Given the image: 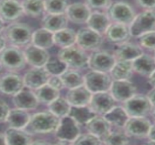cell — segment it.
<instances>
[{
  "mask_svg": "<svg viewBox=\"0 0 155 145\" xmlns=\"http://www.w3.org/2000/svg\"><path fill=\"white\" fill-rule=\"evenodd\" d=\"M60 121V117L51 113L50 111L40 112L31 116L25 128L30 133L49 134L54 133Z\"/></svg>",
  "mask_w": 155,
  "mask_h": 145,
  "instance_id": "1",
  "label": "cell"
},
{
  "mask_svg": "<svg viewBox=\"0 0 155 145\" xmlns=\"http://www.w3.org/2000/svg\"><path fill=\"white\" fill-rule=\"evenodd\" d=\"M3 32L4 36L10 45L20 48L31 44L34 31L26 23L15 22L5 27Z\"/></svg>",
  "mask_w": 155,
  "mask_h": 145,
  "instance_id": "2",
  "label": "cell"
},
{
  "mask_svg": "<svg viewBox=\"0 0 155 145\" xmlns=\"http://www.w3.org/2000/svg\"><path fill=\"white\" fill-rule=\"evenodd\" d=\"M26 64L24 52L20 47L11 45L0 52V65L7 71L18 72L23 70Z\"/></svg>",
  "mask_w": 155,
  "mask_h": 145,
  "instance_id": "3",
  "label": "cell"
},
{
  "mask_svg": "<svg viewBox=\"0 0 155 145\" xmlns=\"http://www.w3.org/2000/svg\"><path fill=\"white\" fill-rule=\"evenodd\" d=\"M58 57L69 68L81 70L88 68L89 56L86 51L75 45L62 48L59 51Z\"/></svg>",
  "mask_w": 155,
  "mask_h": 145,
  "instance_id": "4",
  "label": "cell"
},
{
  "mask_svg": "<svg viewBox=\"0 0 155 145\" xmlns=\"http://www.w3.org/2000/svg\"><path fill=\"white\" fill-rule=\"evenodd\" d=\"M108 17L113 23L130 25L136 17L134 8L125 2H117L111 4L107 8Z\"/></svg>",
  "mask_w": 155,
  "mask_h": 145,
  "instance_id": "5",
  "label": "cell"
},
{
  "mask_svg": "<svg viewBox=\"0 0 155 145\" xmlns=\"http://www.w3.org/2000/svg\"><path fill=\"white\" fill-rule=\"evenodd\" d=\"M129 28L131 36L136 38L155 31V10H146L136 15Z\"/></svg>",
  "mask_w": 155,
  "mask_h": 145,
  "instance_id": "6",
  "label": "cell"
},
{
  "mask_svg": "<svg viewBox=\"0 0 155 145\" xmlns=\"http://www.w3.org/2000/svg\"><path fill=\"white\" fill-rule=\"evenodd\" d=\"M123 107L129 117H147L153 109L148 97L137 94L125 102Z\"/></svg>",
  "mask_w": 155,
  "mask_h": 145,
  "instance_id": "7",
  "label": "cell"
},
{
  "mask_svg": "<svg viewBox=\"0 0 155 145\" xmlns=\"http://www.w3.org/2000/svg\"><path fill=\"white\" fill-rule=\"evenodd\" d=\"M56 138L62 143H72L81 134L79 124L70 115L60 118L58 127L54 132Z\"/></svg>",
  "mask_w": 155,
  "mask_h": 145,
  "instance_id": "8",
  "label": "cell"
},
{
  "mask_svg": "<svg viewBox=\"0 0 155 145\" xmlns=\"http://www.w3.org/2000/svg\"><path fill=\"white\" fill-rule=\"evenodd\" d=\"M112 81L113 80L108 73L92 70L84 76V85L92 94L109 91Z\"/></svg>",
  "mask_w": 155,
  "mask_h": 145,
  "instance_id": "9",
  "label": "cell"
},
{
  "mask_svg": "<svg viewBox=\"0 0 155 145\" xmlns=\"http://www.w3.org/2000/svg\"><path fill=\"white\" fill-rule=\"evenodd\" d=\"M116 58L114 54L107 50L93 51L88 60V68L92 71L103 73H110L116 62Z\"/></svg>",
  "mask_w": 155,
  "mask_h": 145,
  "instance_id": "10",
  "label": "cell"
},
{
  "mask_svg": "<svg viewBox=\"0 0 155 145\" xmlns=\"http://www.w3.org/2000/svg\"><path fill=\"white\" fill-rule=\"evenodd\" d=\"M102 35L86 27L79 29L77 32L76 44L85 51H95L102 45Z\"/></svg>",
  "mask_w": 155,
  "mask_h": 145,
  "instance_id": "11",
  "label": "cell"
},
{
  "mask_svg": "<svg viewBox=\"0 0 155 145\" xmlns=\"http://www.w3.org/2000/svg\"><path fill=\"white\" fill-rule=\"evenodd\" d=\"M116 101L109 91L92 94L88 107L94 113L99 115H104L116 106Z\"/></svg>",
  "mask_w": 155,
  "mask_h": 145,
  "instance_id": "12",
  "label": "cell"
},
{
  "mask_svg": "<svg viewBox=\"0 0 155 145\" xmlns=\"http://www.w3.org/2000/svg\"><path fill=\"white\" fill-rule=\"evenodd\" d=\"M152 124L146 117H130L124 126V131L129 137L144 139L148 137Z\"/></svg>",
  "mask_w": 155,
  "mask_h": 145,
  "instance_id": "13",
  "label": "cell"
},
{
  "mask_svg": "<svg viewBox=\"0 0 155 145\" xmlns=\"http://www.w3.org/2000/svg\"><path fill=\"white\" fill-rule=\"evenodd\" d=\"M24 87L23 77L17 72L9 71L0 77V92L4 94L13 97Z\"/></svg>",
  "mask_w": 155,
  "mask_h": 145,
  "instance_id": "14",
  "label": "cell"
},
{
  "mask_svg": "<svg viewBox=\"0 0 155 145\" xmlns=\"http://www.w3.org/2000/svg\"><path fill=\"white\" fill-rule=\"evenodd\" d=\"M110 92L117 102L124 103L136 94L137 88L130 80H113Z\"/></svg>",
  "mask_w": 155,
  "mask_h": 145,
  "instance_id": "15",
  "label": "cell"
},
{
  "mask_svg": "<svg viewBox=\"0 0 155 145\" xmlns=\"http://www.w3.org/2000/svg\"><path fill=\"white\" fill-rule=\"evenodd\" d=\"M23 15L21 3L17 0H0V18L5 23H15Z\"/></svg>",
  "mask_w": 155,
  "mask_h": 145,
  "instance_id": "16",
  "label": "cell"
},
{
  "mask_svg": "<svg viewBox=\"0 0 155 145\" xmlns=\"http://www.w3.org/2000/svg\"><path fill=\"white\" fill-rule=\"evenodd\" d=\"M50 74L44 67L35 68L27 71L23 76L25 87L36 90L47 84Z\"/></svg>",
  "mask_w": 155,
  "mask_h": 145,
  "instance_id": "17",
  "label": "cell"
},
{
  "mask_svg": "<svg viewBox=\"0 0 155 145\" xmlns=\"http://www.w3.org/2000/svg\"><path fill=\"white\" fill-rule=\"evenodd\" d=\"M12 103L15 107L25 110H31L37 108L39 104L34 90L26 87L12 97Z\"/></svg>",
  "mask_w": 155,
  "mask_h": 145,
  "instance_id": "18",
  "label": "cell"
},
{
  "mask_svg": "<svg viewBox=\"0 0 155 145\" xmlns=\"http://www.w3.org/2000/svg\"><path fill=\"white\" fill-rule=\"evenodd\" d=\"M23 52L27 63L32 67H44L50 58L47 49L40 48L32 44L25 47Z\"/></svg>",
  "mask_w": 155,
  "mask_h": 145,
  "instance_id": "19",
  "label": "cell"
},
{
  "mask_svg": "<svg viewBox=\"0 0 155 145\" xmlns=\"http://www.w3.org/2000/svg\"><path fill=\"white\" fill-rule=\"evenodd\" d=\"M91 13V10L86 3L75 2L68 5L65 15L68 21L75 24H84L87 23Z\"/></svg>",
  "mask_w": 155,
  "mask_h": 145,
  "instance_id": "20",
  "label": "cell"
},
{
  "mask_svg": "<svg viewBox=\"0 0 155 145\" xmlns=\"http://www.w3.org/2000/svg\"><path fill=\"white\" fill-rule=\"evenodd\" d=\"M104 35L109 41L117 45L128 41L131 37L128 25L117 23H111Z\"/></svg>",
  "mask_w": 155,
  "mask_h": 145,
  "instance_id": "21",
  "label": "cell"
},
{
  "mask_svg": "<svg viewBox=\"0 0 155 145\" xmlns=\"http://www.w3.org/2000/svg\"><path fill=\"white\" fill-rule=\"evenodd\" d=\"M91 97L92 93L84 84L68 90L65 98L71 106L82 107L88 105Z\"/></svg>",
  "mask_w": 155,
  "mask_h": 145,
  "instance_id": "22",
  "label": "cell"
},
{
  "mask_svg": "<svg viewBox=\"0 0 155 145\" xmlns=\"http://www.w3.org/2000/svg\"><path fill=\"white\" fill-rule=\"evenodd\" d=\"M143 53V49L139 45L128 41L118 45L114 52V55L117 60L132 62Z\"/></svg>",
  "mask_w": 155,
  "mask_h": 145,
  "instance_id": "23",
  "label": "cell"
},
{
  "mask_svg": "<svg viewBox=\"0 0 155 145\" xmlns=\"http://www.w3.org/2000/svg\"><path fill=\"white\" fill-rule=\"evenodd\" d=\"M87 131L103 140L112 131V126L103 115H95L86 124Z\"/></svg>",
  "mask_w": 155,
  "mask_h": 145,
  "instance_id": "24",
  "label": "cell"
},
{
  "mask_svg": "<svg viewBox=\"0 0 155 145\" xmlns=\"http://www.w3.org/2000/svg\"><path fill=\"white\" fill-rule=\"evenodd\" d=\"M131 62L134 72L141 76L149 77L155 71V59L149 54L143 53Z\"/></svg>",
  "mask_w": 155,
  "mask_h": 145,
  "instance_id": "25",
  "label": "cell"
},
{
  "mask_svg": "<svg viewBox=\"0 0 155 145\" xmlns=\"http://www.w3.org/2000/svg\"><path fill=\"white\" fill-rule=\"evenodd\" d=\"M68 19L65 14H47L42 18L41 25L52 33L68 28Z\"/></svg>",
  "mask_w": 155,
  "mask_h": 145,
  "instance_id": "26",
  "label": "cell"
},
{
  "mask_svg": "<svg viewBox=\"0 0 155 145\" xmlns=\"http://www.w3.org/2000/svg\"><path fill=\"white\" fill-rule=\"evenodd\" d=\"M31 117V115L28 110L15 107L10 109L6 123L10 128L24 129L28 124Z\"/></svg>",
  "mask_w": 155,
  "mask_h": 145,
  "instance_id": "27",
  "label": "cell"
},
{
  "mask_svg": "<svg viewBox=\"0 0 155 145\" xmlns=\"http://www.w3.org/2000/svg\"><path fill=\"white\" fill-rule=\"evenodd\" d=\"M111 22L107 14L97 10L91 12L86 23L88 28L102 35L105 34L108 27L112 23Z\"/></svg>",
  "mask_w": 155,
  "mask_h": 145,
  "instance_id": "28",
  "label": "cell"
},
{
  "mask_svg": "<svg viewBox=\"0 0 155 145\" xmlns=\"http://www.w3.org/2000/svg\"><path fill=\"white\" fill-rule=\"evenodd\" d=\"M6 137L7 144H32L33 138L29 132L24 131L21 128L9 127L5 132Z\"/></svg>",
  "mask_w": 155,
  "mask_h": 145,
  "instance_id": "29",
  "label": "cell"
},
{
  "mask_svg": "<svg viewBox=\"0 0 155 145\" xmlns=\"http://www.w3.org/2000/svg\"><path fill=\"white\" fill-rule=\"evenodd\" d=\"M110 73L112 80H130L134 73L132 62L125 60H116Z\"/></svg>",
  "mask_w": 155,
  "mask_h": 145,
  "instance_id": "30",
  "label": "cell"
},
{
  "mask_svg": "<svg viewBox=\"0 0 155 145\" xmlns=\"http://www.w3.org/2000/svg\"><path fill=\"white\" fill-rule=\"evenodd\" d=\"M31 44L44 49L51 48L54 45V33L44 28L37 29L33 33Z\"/></svg>",
  "mask_w": 155,
  "mask_h": 145,
  "instance_id": "31",
  "label": "cell"
},
{
  "mask_svg": "<svg viewBox=\"0 0 155 145\" xmlns=\"http://www.w3.org/2000/svg\"><path fill=\"white\" fill-rule=\"evenodd\" d=\"M76 38L77 32L72 28H65L54 34V44L61 49L75 45Z\"/></svg>",
  "mask_w": 155,
  "mask_h": 145,
  "instance_id": "32",
  "label": "cell"
},
{
  "mask_svg": "<svg viewBox=\"0 0 155 145\" xmlns=\"http://www.w3.org/2000/svg\"><path fill=\"white\" fill-rule=\"evenodd\" d=\"M64 87L68 89L80 87L84 84V76L79 72V70L68 68L60 75Z\"/></svg>",
  "mask_w": 155,
  "mask_h": 145,
  "instance_id": "33",
  "label": "cell"
},
{
  "mask_svg": "<svg viewBox=\"0 0 155 145\" xmlns=\"http://www.w3.org/2000/svg\"><path fill=\"white\" fill-rule=\"evenodd\" d=\"M103 116L111 124V126H114L117 128L124 127L130 117L124 107L117 105Z\"/></svg>",
  "mask_w": 155,
  "mask_h": 145,
  "instance_id": "34",
  "label": "cell"
},
{
  "mask_svg": "<svg viewBox=\"0 0 155 145\" xmlns=\"http://www.w3.org/2000/svg\"><path fill=\"white\" fill-rule=\"evenodd\" d=\"M24 14L32 18H41L45 12L44 0H23Z\"/></svg>",
  "mask_w": 155,
  "mask_h": 145,
  "instance_id": "35",
  "label": "cell"
},
{
  "mask_svg": "<svg viewBox=\"0 0 155 145\" xmlns=\"http://www.w3.org/2000/svg\"><path fill=\"white\" fill-rule=\"evenodd\" d=\"M68 115L73 117L79 125H86L97 114L91 110L88 105L82 107L71 106V111Z\"/></svg>",
  "mask_w": 155,
  "mask_h": 145,
  "instance_id": "36",
  "label": "cell"
},
{
  "mask_svg": "<svg viewBox=\"0 0 155 145\" xmlns=\"http://www.w3.org/2000/svg\"><path fill=\"white\" fill-rule=\"evenodd\" d=\"M34 92L39 103L45 104H49L60 97V91L51 87L48 84L34 90Z\"/></svg>",
  "mask_w": 155,
  "mask_h": 145,
  "instance_id": "37",
  "label": "cell"
},
{
  "mask_svg": "<svg viewBox=\"0 0 155 145\" xmlns=\"http://www.w3.org/2000/svg\"><path fill=\"white\" fill-rule=\"evenodd\" d=\"M48 107H49V111L60 118H62L69 115L71 105L68 102L67 99L60 96L48 104Z\"/></svg>",
  "mask_w": 155,
  "mask_h": 145,
  "instance_id": "38",
  "label": "cell"
},
{
  "mask_svg": "<svg viewBox=\"0 0 155 145\" xmlns=\"http://www.w3.org/2000/svg\"><path fill=\"white\" fill-rule=\"evenodd\" d=\"M68 5L67 0H44L45 12L48 14H65Z\"/></svg>",
  "mask_w": 155,
  "mask_h": 145,
  "instance_id": "39",
  "label": "cell"
},
{
  "mask_svg": "<svg viewBox=\"0 0 155 145\" xmlns=\"http://www.w3.org/2000/svg\"><path fill=\"white\" fill-rule=\"evenodd\" d=\"M129 138L130 137L127 135L124 130H116V131H111L110 133L103 139V144H127L129 143Z\"/></svg>",
  "mask_w": 155,
  "mask_h": 145,
  "instance_id": "40",
  "label": "cell"
},
{
  "mask_svg": "<svg viewBox=\"0 0 155 145\" xmlns=\"http://www.w3.org/2000/svg\"><path fill=\"white\" fill-rule=\"evenodd\" d=\"M51 76H60L68 68V66L58 58H50L44 66Z\"/></svg>",
  "mask_w": 155,
  "mask_h": 145,
  "instance_id": "41",
  "label": "cell"
},
{
  "mask_svg": "<svg viewBox=\"0 0 155 145\" xmlns=\"http://www.w3.org/2000/svg\"><path fill=\"white\" fill-rule=\"evenodd\" d=\"M74 144H102L103 142L97 136L88 132V133L80 134L73 142Z\"/></svg>",
  "mask_w": 155,
  "mask_h": 145,
  "instance_id": "42",
  "label": "cell"
},
{
  "mask_svg": "<svg viewBox=\"0 0 155 145\" xmlns=\"http://www.w3.org/2000/svg\"><path fill=\"white\" fill-rule=\"evenodd\" d=\"M138 38L142 47L149 50L155 51V31L143 34Z\"/></svg>",
  "mask_w": 155,
  "mask_h": 145,
  "instance_id": "43",
  "label": "cell"
},
{
  "mask_svg": "<svg viewBox=\"0 0 155 145\" xmlns=\"http://www.w3.org/2000/svg\"><path fill=\"white\" fill-rule=\"evenodd\" d=\"M86 4L91 10H107L111 5L112 0H86Z\"/></svg>",
  "mask_w": 155,
  "mask_h": 145,
  "instance_id": "44",
  "label": "cell"
},
{
  "mask_svg": "<svg viewBox=\"0 0 155 145\" xmlns=\"http://www.w3.org/2000/svg\"><path fill=\"white\" fill-rule=\"evenodd\" d=\"M10 108L5 100L0 99V124L6 123Z\"/></svg>",
  "mask_w": 155,
  "mask_h": 145,
  "instance_id": "45",
  "label": "cell"
},
{
  "mask_svg": "<svg viewBox=\"0 0 155 145\" xmlns=\"http://www.w3.org/2000/svg\"><path fill=\"white\" fill-rule=\"evenodd\" d=\"M47 84L50 85L51 87L54 88V89H58L59 91H60L61 89H62L64 87L60 76H51V75H50Z\"/></svg>",
  "mask_w": 155,
  "mask_h": 145,
  "instance_id": "46",
  "label": "cell"
},
{
  "mask_svg": "<svg viewBox=\"0 0 155 145\" xmlns=\"http://www.w3.org/2000/svg\"><path fill=\"white\" fill-rule=\"evenodd\" d=\"M136 2L146 10H155V0H136Z\"/></svg>",
  "mask_w": 155,
  "mask_h": 145,
  "instance_id": "47",
  "label": "cell"
},
{
  "mask_svg": "<svg viewBox=\"0 0 155 145\" xmlns=\"http://www.w3.org/2000/svg\"><path fill=\"white\" fill-rule=\"evenodd\" d=\"M147 137L149 139V144H155V124L152 125Z\"/></svg>",
  "mask_w": 155,
  "mask_h": 145,
  "instance_id": "48",
  "label": "cell"
},
{
  "mask_svg": "<svg viewBox=\"0 0 155 145\" xmlns=\"http://www.w3.org/2000/svg\"><path fill=\"white\" fill-rule=\"evenodd\" d=\"M148 97L151 104H152L153 107H155V88H152L150 91H149L147 95Z\"/></svg>",
  "mask_w": 155,
  "mask_h": 145,
  "instance_id": "49",
  "label": "cell"
},
{
  "mask_svg": "<svg viewBox=\"0 0 155 145\" xmlns=\"http://www.w3.org/2000/svg\"><path fill=\"white\" fill-rule=\"evenodd\" d=\"M7 44V40L4 36L3 34H2V33L0 34V52L2 51L6 47Z\"/></svg>",
  "mask_w": 155,
  "mask_h": 145,
  "instance_id": "50",
  "label": "cell"
},
{
  "mask_svg": "<svg viewBox=\"0 0 155 145\" xmlns=\"http://www.w3.org/2000/svg\"><path fill=\"white\" fill-rule=\"evenodd\" d=\"M148 83L152 88H155V71L148 77Z\"/></svg>",
  "mask_w": 155,
  "mask_h": 145,
  "instance_id": "51",
  "label": "cell"
},
{
  "mask_svg": "<svg viewBox=\"0 0 155 145\" xmlns=\"http://www.w3.org/2000/svg\"><path fill=\"white\" fill-rule=\"evenodd\" d=\"M0 144H7L5 133L2 132H0Z\"/></svg>",
  "mask_w": 155,
  "mask_h": 145,
  "instance_id": "52",
  "label": "cell"
},
{
  "mask_svg": "<svg viewBox=\"0 0 155 145\" xmlns=\"http://www.w3.org/2000/svg\"><path fill=\"white\" fill-rule=\"evenodd\" d=\"M5 27H6L5 26V22L1 18H0V34H1L2 32H3L4 30H5Z\"/></svg>",
  "mask_w": 155,
  "mask_h": 145,
  "instance_id": "53",
  "label": "cell"
},
{
  "mask_svg": "<svg viewBox=\"0 0 155 145\" xmlns=\"http://www.w3.org/2000/svg\"><path fill=\"white\" fill-rule=\"evenodd\" d=\"M152 113L153 118H154V120L155 121V107H153L152 111V113Z\"/></svg>",
  "mask_w": 155,
  "mask_h": 145,
  "instance_id": "54",
  "label": "cell"
},
{
  "mask_svg": "<svg viewBox=\"0 0 155 145\" xmlns=\"http://www.w3.org/2000/svg\"><path fill=\"white\" fill-rule=\"evenodd\" d=\"M2 68V66H1V65H0V70H1Z\"/></svg>",
  "mask_w": 155,
  "mask_h": 145,
  "instance_id": "55",
  "label": "cell"
},
{
  "mask_svg": "<svg viewBox=\"0 0 155 145\" xmlns=\"http://www.w3.org/2000/svg\"><path fill=\"white\" fill-rule=\"evenodd\" d=\"M154 59H155V53H154Z\"/></svg>",
  "mask_w": 155,
  "mask_h": 145,
  "instance_id": "56",
  "label": "cell"
}]
</instances>
